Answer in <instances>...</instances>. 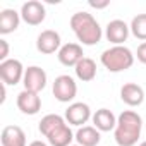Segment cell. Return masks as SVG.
Segmentation results:
<instances>
[{
	"mask_svg": "<svg viewBox=\"0 0 146 146\" xmlns=\"http://www.w3.org/2000/svg\"><path fill=\"white\" fill-rule=\"evenodd\" d=\"M70 28L74 31L76 38L88 46H93L96 43H100L103 31L98 24V21L93 17V14L90 12H76L70 17Z\"/></svg>",
	"mask_w": 146,
	"mask_h": 146,
	"instance_id": "obj_2",
	"label": "cell"
},
{
	"mask_svg": "<svg viewBox=\"0 0 146 146\" xmlns=\"http://www.w3.org/2000/svg\"><path fill=\"white\" fill-rule=\"evenodd\" d=\"M36 48L40 53H45V55H50V53H58V50L62 48V40H60V35L53 29H45L38 35L36 38Z\"/></svg>",
	"mask_w": 146,
	"mask_h": 146,
	"instance_id": "obj_9",
	"label": "cell"
},
{
	"mask_svg": "<svg viewBox=\"0 0 146 146\" xmlns=\"http://www.w3.org/2000/svg\"><path fill=\"white\" fill-rule=\"evenodd\" d=\"M21 23V12L14 9H4L0 12V35L14 33L19 28Z\"/></svg>",
	"mask_w": 146,
	"mask_h": 146,
	"instance_id": "obj_16",
	"label": "cell"
},
{
	"mask_svg": "<svg viewBox=\"0 0 146 146\" xmlns=\"http://www.w3.org/2000/svg\"><path fill=\"white\" fill-rule=\"evenodd\" d=\"M91 117H93V115H91L90 105H88V103H83V102L70 103L69 108L65 110V120H67V124H70V125L83 127Z\"/></svg>",
	"mask_w": 146,
	"mask_h": 146,
	"instance_id": "obj_8",
	"label": "cell"
},
{
	"mask_svg": "<svg viewBox=\"0 0 146 146\" xmlns=\"http://www.w3.org/2000/svg\"><path fill=\"white\" fill-rule=\"evenodd\" d=\"M100 139L102 134L95 125H83L76 132V141L79 146H98Z\"/></svg>",
	"mask_w": 146,
	"mask_h": 146,
	"instance_id": "obj_17",
	"label": "cell"
},
{
	"mask_svg": "<svg viewBox=\"0 0 146 146\" xmlns=\"http://www.w3.org/2000/svg\"><path fill=\"white\" fill-rule=\"evenodd\" d=\"M2 146H26V134L19 125H7L0 136Z\"/></svg>",
	"mask_w": 146,
	"mask_h": 146,
	"instance_id": "obj_15",
	"label": "cell"
},
{
	"mask_svg": "<svg viewBox=\"0 0 146 146\" xmlns=\"http://www.w3.org/2000/svg\"><path fill=\"white\" fill-rule=\"evenodd\" d=\"M120 100L129 107H139L144 102V90L136 83H125L120 88Z\"/></svg>",
	"mask_w": 146,
	"mask_h": 146,
	"instance_id": "obj_13",
	"label": "cell"
},
{
	"mask_svg": "<svg viewBox=\"0 0 146 146\" xmlns=\"http://www.w3.org/2000/svg\"><path fill=\"white\" fill-rule=\"evenodd\" d=\"M46 17V9L38 0H28L21 7V19L29 24V26H38L45 21Z\"/></svg>",
	"mask_w": 146,
	"mask_h": 146,
	"instance_id": "obj_6",
	"label": "cell"
},
{
	"mask_svg": "<svg viewBox=\"0 0 146 146\" xmlns=\"http://www.w3.org/2000/svg\"><path fill=\"white\" fill-rule=\"evenodd\" d=\"M17 108L26 113V115H36L40 110H41V98L38 93H33V91H28V90H23L19 95H17Z\"/></svg>",
	"mask_w": 146,
	"mask_h": 146,
	"instance_id": "obj_11",
	"label": "cell"
},
{
	"mask_svg": "<svg viewBox=\"0 0 146 146\" xmlns=\"http://www.w3.org/2000/svg\"><path fill=\"white\" fill-rule=\"evenodd\" d=\"M143 119L134 110H124L117 117V127L113 131L115 143L119 146H134L141 136Z\"/></svg>",
	"mask_w": 146,
	"mask_h": 146,
	"instance_id": "obj_1",
	"label": "cell"
},
{
	"mask_svg": "<svg viewBox=\"0 0 146 146\" xmlns=\"http://www.w3.org/2000/svg\"><path fill=\"white\" fill-rule=\"evenodd\" d=\"M29 146H48V144H46V143H43V141H38V139H36V141H33Z\"/></svg>",
	"mask_w": 146,
	"mask_h": 146,
	"instance_id": "obj_25",
	"label": "cell"
},
{
	"mask_svg": "<svg viewBox=\"0 0 146 146\" xmlns=\"http://www.w3.org/2000/svg\"><path fill=\"white\" fill-rule=\"evenodd\" d=\"M103 67L110 72H122V70H127L132 67L134 64V53L124 46V45H117V46H112V48H107L102 57H100Z\"/></svg>",
	"mask_w": 146,
	"mask_h": 146,
	"instance_id": "obj_3",
	"label": "cell"
},
{
	"mask_svg": "<svg viewBox=\"0 0 146 146\" xmlns=\"http://www.w3.org/2000/svg\"><path fill=\"white\" fill-rule=\"evenodd\" d=\"M72 146H79V144H72Z\"/></svg>",
	"mask_w": 146,
	"mask_h": 146,
	"instance_id": "obj_27",
	"label": "cell"
},
{
	"mask_svg": "<svg viewBox=\"0 0 146 146\" xmlns=\"http://www.w3.org/2000/svg\"><path fill=\"white\" fill-rule=\"evenodd\" d=\"M76 76L79 81L83 83H90L96 78V62L90 57H84L83 60H79V64L74 67Z\"/></svg>",
	"mask_w": 146,
	"mask_h": 146,
	"instance_id": "obj_19",
	"label": "cell"
},
{
	"mask_svg": "<svg viewBox=\"0 0 146 146\" xmlns=\"http://www.w3.org/2000/svg\"><path fill=\"white\" fill-rule=\"evenodd\" d=\"M90 5L95 7V9H105V7L110 5V2H108V0H103V2H95V0H90Z\"/></svg>",
	"mask_w": 146,
	"mask_h": 146,
	"instance_id": "obj_24",
	"label": "cell"
},
{
	"mask_svg": "<svg viewBox=\"0 0 146 146\" xmlns=\"http://www.w3.org/2000/svg\"><path fill=\"white\" fill-rule=\"evenodd\" d=\"M57 57H58V62L62 65H65V67H76L79 64V60L84 58L83 46L79 43H65L58 50Z\"/></svg>",
	"mask_w": 146,
	"mask_h": 146,
	"instance_id": "obj_10",
	"label": "cell"
},
{
	"mask_svg": "<svg viewBox=\"0 0 146 146\" xmlns=\"http://www.w3.org/2000/svg\"><path fill=\"white\" fill-rule=\"evenodd\" d=\"M53 96L62 102V103H69L76 98L78 95V84L74 81V78H70L67 74H62L58 78H55L53 81Z\"/></svg>",
	"mask_w": 146,
	"mask_h": 146,
	"instance_id": "obj_4",
	"label": "cell"
},
{
	"mask_svg": "<svg viewBox=\"0 0 146 146\" xmlns=\"http://www.w3.org/2000/svg\"><path fill=\"white\" fill-rule=\"evenodd\" d=\"M95 127L100 131V132H108V131H115L117 127V117L113 115L112 110L108 108H100L93 113L91 117Z\"/></svg>",
	"mask_w": 146,
	"mask_h": 146,
	"instance_id": "obj_14",
	"label": "cell"
},
{
	"mask_svg": "<svg viewBox=\"0 0 146 146\" xmlns=\"http://www.w3.org/2000/svg\"><path fill=\"white\" fill-rule=\"evenodd\" d=\"M64 124H67L65 117H62V115H58V113H48V115H45V117L40 120L38 129H40V132H41L45 137H48L55 129L62 127Z\"/></svg>",
	"mask_w": 146,
	"mask_h": 146,
	"instance_id": "obj_20",
	"label": "cell"
},
{
	"mask_svg": "<svg viewBox=\"0 0 146 146\" xmlns=\"http://www.w3.org/2000/svg\"><path fill=\"white\" fill-rule=\"evenodd\" d=\"M129 31H131V28L122 19H113L107 24L105 36L110 43H113V46H117V45H124V41H127Z\"/></svg>",
	"mask_w": 146,
	"mask_h": 146,
	"instance_id": "obj_12",
	"label": "cell"
},
{
	"mask_svg": "<svg viewBox=\"0 0 146 146\" xmlns=\"http://www.w3.org/2000/svg\"><path fill=\"white\" fill-rule=\"evenodd\" d=\"M46 139H48L50 146H72L70 143L76 139V134L72 132V129L69 127V124H64L62 127L55 129Z\"/></svg>",
	"mask_w": 146,
	"mask_h": 146,
	"instance_id": "obj_18",
	"label": "cell"
},
{
	"mask_svg": "<svg viewBox=\"0 0 146 146\" xmlns=\"http://www.w3.org/2000/svg\"><path fill=\"white\" fill-rule=\"evenodd\" d=\"M9 57V43L5 40H0V60L5 62Z\"/></svg>",
	"mask_w": 146,
	"mask_h": 146,
	"instance_id": "obj_22",
	"label": "cell"
},
{
	"mask_svg": "<svg viewBox=\"0 0 146 146\" xmlns=\"http://www.w3.org/2000/svg\"><path fill=\"white\" fill-rule=\"evenodd\" d=\"M136 57L141 64H146V41H143L139 46H137V52H136Z\"/></svg>",
	"mask_w": 146,
	"mask_h": 146,
	"instance_id": "obj_23",
	"label": "cell"
},
{
	"mask_svg": "<svg viewBox=\"0 0 146 146\" xmlns=\"http://www.w3.org/2000/svg\"><path fill=\"white\" fill-rule=\"evenodd\" d=\"M129 28H131V33L137 40L146 41V14H137L136 17H132Z\"/></svg>",
	"mask_w": 146,
	"mask_h": 146,
	"instance_id": "obj_21",
	"label": "cell"
},
{
	"mask_svg": "<svg viewBox=\"0 0 146 146\" xmlns=\"http://www.w3.org/2000/svg\"><path fill=\"white\" fill-rule=\"evenodd\" d=\"M23 84H24V90L33 91V93H40L46 86V72L38 65H29L24 70Z\"/></svg>",
	"mask_w": 146,
	"mask_h": 146,
	"instance_id": "obj_7",
	"label": "cell"
},
{
	"mask_svg": "<svg viewBox=\"0 0 146 146\" xmlns=\"http://www.w3.org/2000/svg\"><path fill=\"white\" fill-rule=\"evenodd\" d=\"M139 146H146V141H143V143H141V144H139Z\"/></svg>",
	"mask_w": 146,
	"mask_h": 146,
	"instance_id": "obj_26",
	"label": "cell"
},
{
	"mask_svg": "<svg viewBox=\"0 0 146 146\" xmlns=\"http://www.w3.org/2000/svg\"><path fill=\"white\" fill-rule=\"evenodd\" d=\"M24 67L17 58H7L5 62H0V78L4 84L16 86L24 79Z\"/></svg>",
	"mask_w": 146,
	"mask_h": 146,
	"instance_id": "obj_5",
	"label": "cell"
}]
</instances>
